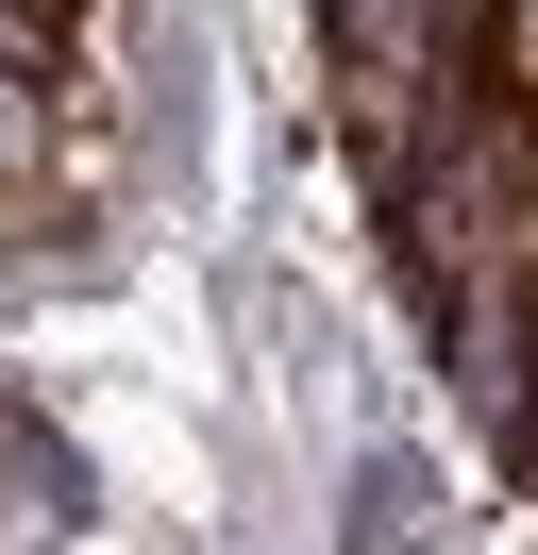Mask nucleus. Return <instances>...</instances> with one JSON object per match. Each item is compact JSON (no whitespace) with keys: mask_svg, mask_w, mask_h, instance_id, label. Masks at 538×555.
Listing matches in <instances>:
<instances>
[{"mask_svg":"<svg viewBox=\"0 0 538 555\" xmlns=\"http://www.w3.org/2000/svg\"><path fill=\"white\" fill-rule=\"evenodd\" d=\"M504 454H522V488H538V387H522V421H504Z\"/></svg>","mask_w":538,"mask_h":555,"instance_id":"nucleus-2","label":"nucleus"},{"mask_svg":"<svg viewBox=\"0 0 538 555\" xmlns=\"http://www.w3.org/2000/svg\"><path fill=\"white\" fill-rule=\"evenodd\" d=\"M522 85H538V0H522Z\"/></svg>","mask_w":538,"mask_h":555,"instance_id":"nucleus-4","label":"nucleus"},{"mask_svg":"<svg viewBox=\"0 0 538 555\" xmlns=\"http://www.w3.org/2000/svg\"><path fill=\"white\" fill-rule=\"evenodd\" d=\"M0 169H51V68H34L17 0H0Z\"/></svg>","mask_w":538,"mask_h":555,"instance_id":"nucleus-1","label":"nucleus"},{"mask_svg":"<svg viewBox=\"0 0 538 555\" xmlns=\"http://www.w3.org/2000/svg\"><path fill=\"white\" fill-rule=\"evenodd\" d=\"M522 304H538V203H522Z\"/></svg>","mask_w":538,"mask_h":555,"instance_id":"nucleus-3","label":"nucleus"}]
</instances>
